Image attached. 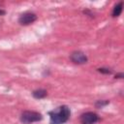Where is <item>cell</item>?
<instances>
[{
	"mask_svg": "<svg viewBox=\"0 0 124 124\" xmlns=\"http://www.w3.org/2000/svg\"><path fill=\"white\" fill-rule=\"evenodd\" d=\"M49 115V124H64L66 123L71 116V109L68 106L62 105L58 108L50 110Z\"/></svg>",
	"mask_w": 124,
	"mask_h": 124,
	"instance_id": "1",
	"label": "cell"
},
{
	"mask_svg": "<svg viewBox=\"0 0 124 124\" xmlns=\"http://www.w3.org/2000/svg\"><path fill=\"white\" fill-rule=\"evenodd\" d=\"M20 122L22 124H32L34 122H39L43 119V115L34 110H24L20 114Z\"/></svg>",
	"mask_w": 124,
	"mask_h": 124,
	"instance_id": "2",
	"label": "cell"
},
{
	"mask_svg": "<svg viewBox=\"0 0 124 124\" xmlns=\"http://www.w3.org/2000/svg\"><path fill=\"white\" fill-rule=\"evenodd\" d=\"M79 120L81 124H95L100 120V116L93 111H87L80 115Z\"/></svg>",
	"mask_w": 124,
	"mask_h": 124,
	"instance_id": "3",
	"label": "cell"
},
{
	"mask_svg": "<svg viewBox=\"0 0 124 124\" xmlns=\"http://www.w3.org/2000/svg\"><path fill=\"white\" fill-rule=\"evenodd\" d=\"M37 20V15L32 12H25L18 17V23L21 25H29Z\"/></svg>",
	"mask_w": 124,
	"mask_h": 124,
	"instance_id": "4",
	"label": "cell"
},
{
	"mask_svg": "<svg viewBox=\"0 0 124 124\" xmlns=\"http://www.w3.org/2000/svg\"><path fill=\"white\" fill-rule=\"evenodd\" d=\"M70 59L75 64H85L88 61V58H87L86 54L82 51H79V50L73 51L70 54Z\"/></svg>",
	"mask_w": 124,
	"mask_h": 124,
	"instance_id": "5",
	"label": "cell"
},
{
	"mask_svg": "<svg viewBox=\"0 0 124 124\" xmlns=\"http://www.w3.org/2000/svg\"><path fill=\"white\" fill-rule=\"evenodd\" d=\"M47 95V92L46 89H43V88H39V89H36L32 92V96L35 98V99H44L45 97H46Z\"/></svg>",
	"mask_w": 124,
	"mask_h": 124,
	"instance_id": "6",
	"label": "cell"
},
{
	"mask_svg": "<svg viewBox=\"0 0 124 124\" xmlns=\"http://www.w3.org/2000/svg\"><path fill=\"white\" fill-rule=\"evenodd\" d=\"M122 10H123V2H119L118 4H116L112 10V16L113 17H117L120 16V14L122 13Z\"/></svg>",
	"mask_w": 124,
	"mask_h": 124,
	"instance_id": "7",
	"label": "cell"
},
{
	"mask_svg": "<svg viewBox=\"0 0 124 124\" xmlns=\"http://www.w3.org/2000/svg\"><path fill=\"white\" fill-rule=\"evenodd\" d=\"M108 104H109V101H108V100H99V101H97L95 103V107L98 108H100L106 107Z\"/></svg>",
	"mask_w": 124,
	"mask_h": 124,
	"instance_id": "8",
	"label": "cell"
},
{
	"mask_svg": "<svg viewBox=\"0 0 124 124\" xmlns=\"http://www.w3.org/2000/svg\"><path fill=\"white\" fill-rule=\"evenodd\" d=\"M98 72L102 73V74H106V75H109L111 74V70H109L108 68H99Z\"/></svg>",
	"mask_w": 124,
	"mask_h": 124,
	"instance_id": "9",
	"label": "cell"
},
{
	"mask_svg": "<svg viewBox=\"0 0 124 124\" xmlns=\"http://www.w3.org/2000/svg\"><path fill=\"white\" fill-rule=\"evenodd\" d=\"M115 78H124V75H123V73H119L115 76Z\"/></svg>",
	"mask_w": 124,
	"mask_h": 124,
	"instance_id": "10",
	"label": "cell"
},
{
	"mask_svg": "<svg viewBox=\"0 0 124 124\" xmlns=\"http://www.w3.org/2000/svg\"><path fill=\"white\" fill-rule=\"evenodd\" d=\"M5 14H6V12H5L4 10L0 9V16H3V15H5Z\"/></svg>",
	"mask_w": 124,
	"mask_h": 124,
	"instance_id": "11",
	"label": "cell"
}]
</instances>
